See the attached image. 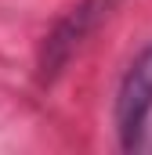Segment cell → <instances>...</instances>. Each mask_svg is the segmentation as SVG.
Returning a JSON list of instances; mask_svg holds the SVG:
<instances>
[{"label": "cell", "instance_id": "obj_1", "mask_svg": "<svg viewBox=\"0 0 152 155\" xmlns=\"http://www.w3.org/2000/svg\"><path fill=\"white\" fill-rule=\"evenodd\" d=\"M152 116V43L127 65L116 90V130L123 148H138Z\"/></svg>", "mask_w": 152, "mask_h": 155}, {"label": "cell", "instance_id": "obj_2", "mask_svg": "<svg viewBox=\"0 0 152 155\" xmlns=\"http://www.w3.org/2000/svg\"><path fill=\"white\" fill-rule=\"evenodd\" d=\"M112 4L116 0H83V4H76L73 11L54 25V33H51L47 43H43V61H40V69H43L47 79L69 61V54H73L76 47L83 43V36L102 22V15H109Z\"/></svg>", "mask_w": 152, "mask_h": 155}]
</instances>
